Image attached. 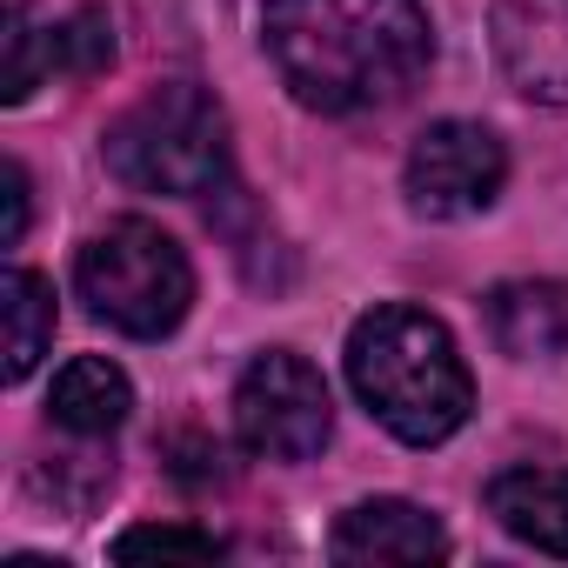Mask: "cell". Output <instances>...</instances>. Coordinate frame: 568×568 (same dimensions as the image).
Listing matches in <instances>:
<instances>
[{
	"label": "cell",
	"instance_id": "cell-1",
	"mask_svg": "<svg viewBox=\"0 0 568 568\" xmlns=\"http://www.w3.org/2000/svg\"><path fill=\"white\" fill-rule=\"evenodd\" d=\"M261 34L315 114H368L428 74V14L415 0H261Z\"/></svg>",
	"mask_w": 568,
	"mask_h": 568
},
{
	"label": "cell",
	"instance_id": "cell-2",
	"mask_svg": "<svg viewBox=\"0 0 568 568\" xmlns=\"http://www.w3.org/2000/svg\"><path fill=\"white\" fill-rule=\"evenodd\" d=\"M348 382L368 402V415L382 428H395L402 442H415V448L448 442L475 408V382H468V368L455 355V335L435 315L408 308V302L368 308L355 322Z\"/></svg>",
	"mask_w": 568,
	"mask_h": 568
},
{
	"label": "cell",
	"instance_id": "cell-3",
	"mask_svg": "<svg viewBox=\"0 0 568 568\" xmlns=\"http://www.w3.org/2000/svg\"><path fill=\"white\" fill-rule=\"evenodd\" d=\"M108 168L141 194H221L227 187V114L214 94L174 81L141 94L108 128Z\"/></svg>",
	"mask_w": 568,
	"mask_h": 568
},
{
	"label": "cell",
	"instance_id": "cell-4",
	"mask_svg": "<svg viewBox=\"0 0 568 568\" xmlns=\"http://www.w3.org/2000/svg\"><path fill=\"white\" fill-rule=\"evenodd\" d=\"M74 288L108 328H121L134 342H161L168 328H181V315L194 302V267H187L181 241L161 234L154 221H114L81 247Z\"/></svg>",
	"mask_w": 568,
	"mask_h": 568
},
{
	"label": "cell",
	"instance_id": "cell-5",
	"mask_svg": "<svg viewBox=\"0 0 568 568\" xmlns=\"http://www.w3.org/2000/svg\"><path fill=\"white\" fill-rule=\"evenodd\" d=\"M234 428L267 462H308V455H322V442L335 428L328 382L288 348L254 355L241 388H234Z\"/></svg>",
	"mask_w": 568,
	"mask_h": 568
},
{
	"label": "cell",
	"instance_id": "cell-6",
	"mask_svg": "<svg viewBox=\"0 0 568 568\" xmlns=\"http://www.w3.org/2000/svg\"><path fill=\"white\" fill-rule=\"evenodd\" d=\"M501 174H508V154L475 121H435L408 148V201L422 214H435V221L488 207L501 194Z\"/></svg>",
	"mask_w": 568,
	"mask_h": 568
},
{
	"label": "cell",
	"instance_id": "cell-7",
	"mask_svg": "<svg viewBox=\"0 0 568 568\" xmlns=\"http://www.w3.org/2000/svg\"><path fill=\"white\" fill-rule=\"evenodd\" d=\"M335 561H355V568H375V561H442L448 555V535L428 508L415 501H362L335 521Z\"/></svg>",
	"mask_w": 568,
	"mask_h": 568
},
{
	"label": "cell",
	"instance_id": "cell-8",
	"mask_svg": "<svg viewBox=\"0 0 568 568\" xmlns=\"http://www.w3.org/2000/svg\"><path fill=\"white\" fill-rule=\"evenodd\" d=\"M495 48H501V68L515 74L521 94H541V101L568 108V14L501 0L495 8Z\"/></svg>",
	"mask_w": 568,
	"mask_h": 568
},
{
	"label": "cell",
	"instance_id": "cell-9",
	"mask_svg": "<svg viewBox=\"0 0 568 568\" xmlns=\"http://www.w3.org/2000/svg\"><path fill=\"white\" fill-rule=\"evenodd\" d=\"M488 515L515 541L568 561V468H508V475H495Z\"/></svg>",
	"mask_w": 568,
	"mask_h": 568
},
{
	"label": "cell",
	"instance_id": "cell-10",
	"mask_svg": "<svg viewBox=\"0 0 568 568\" xmlns=\"http://www.w3.org/2000/svg\"><path fill=\"white\" fill-rule=\"evenodd\" d=\"M488 335L515 362H541L568 348V288L555 281H501L488 295Z\"/></svg>",
	"mask_w": 568,
	"mask_h": 568
},
{
	"label": "cell",
	"instance_id": "cell-11",
	"mask_svg": "<svg viewBox=\"0 0 568 568\" xmlns=\"http://www.w3.org/2000/svg\"><path fill=\"white\" fill-rule=\"evenodd\" d=\"M48 408H54V422L68 435H114L128 422V408H134V388H128V375L114 362L81 355V362H68L54 375V402Z\"/></svg>",
	"mask_w": 568,
	"mask_h": 568
},
{
	"label": "cell",
	"instance_id": "cell-12",
	"mask_svg": "<svg viewBox=\"0 0 568 568\" xmlns=\"http://www.w3.org/2000/svg\"><path fill=\"white\" fill-rule=\"evenodd\" d=\"M54 342V288L34 267L8 274V382H28Z\"/></svg>",
	"mask_w": 568,
	"mask_h": 568
},
{
	"label": "cell",
	"instance_id": "cell-13",
	"mask_svg": "<svg viewBox=\"0 0 568 568\" xmlns=\"http://www.w3.org/2000/svg\"><path fill=\"white\" fill-rule=\"evenodd\" d=\"M41 74H54V28L41 34L28 21V8H8V81H0V94L28 101L41 88Z\"/></svg>",
	"mask_w": 568,
	"mask_h": 568
},
{
	"label": "cell",
	"instance_id": "cell-14",
	"mask_svg": "<svg viewBox=\"0 0 568 568\" xmlns=\"http://www.w3.org/2000/svg\"><path fill=\"white\" fill-rule=\"evenodd\" d=\"M108 61H114V21H108L101 8H81L74 21L54 28V68H61V74H81V81H88V74H101Z\"/></svg>",
	"mask_w": 568,
	"mask_h": 568
},
{
	"label": "cell",
	"instance_id": "cell-15",
	"mask_svg": "<svg viewBox=\"0 0 568 568\" xmlns=\"http://www.w3.org/2000/svg\"><path fill=\"white\" fill-rule=\"evenodd\" d=\"M134 555H194V561H207V555H221V541L201 535V528H128L114 541V561H134Z\"/></svg>",
	"mask_w": 568,
	"mask_h": 568
},
{
	"label": "cell",
	"instance_id": "cell-16",
	"mask_svg": "<svg viewBox=\"0 0 568 568\" xmlns=\"http://www.w3.org/2000/svg\"><path fill=\"white\" fill-rule=\"evenodd\" d=\"M28 234V174H21V161H8V247Z\"/></svg>",
	"mask_w": 568,
	"mask_h": 568
}]
</instances>
